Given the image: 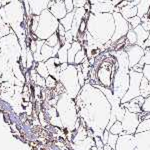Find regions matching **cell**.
Segmentation results:
<instances>
[{
  "label": "cell",
  "instance_id": "cell-1",
  "mask_svg": "<svg viewBox=\"0 0 150 150\" xmlns=\"http://www.w3.org/2000/svg\"><path fill=\"white\" fill-rule=\"evenodd\" d=\"M114 16V20H115V32L113 36L111 37L110 41L108 43H106L104 48L106 49V47H108L110 44H113L114 41H117L118 39H120L121 37H123L124 35L127 34L128 30H129V24H128L127 20L122 16V14L120 12H115L113 13Z\"/></svg>",
  "mask_w": 150,
  "mask_h": 150
},
{
  "label": "cell",
  "instance_id": "cell-2",
  "mask_svg": "<svg viewBox=\"0 0 150 150\" xmlns=\"http://www.w3.org/2000/svg\"><path fill=\"white\" fill-rule=\"evenodd\" d=\"M124 50L127 53L128 60H129V67L133 68L136 64L139 63V61L144 56L145 52L144 49L141 46L137 44H129L125 46Z\"/></svg>",
  "mask_w": 150,
  "mask_h": 150
},
{
  "label": "cell",
  "instance_id": "cell-3",
  "mask_svg": "<svg viewBox=\"0 0 150 150\" xmlns=\"http://www.w3.org/2000/svg\"><path fill=\"white\" fill-rule=\"evenodd\" d=\"M130 76H131V85H130V96L127 98V100H129L130 97H134L140 94V89H139V84L140 81L142 79V74L137 73L135 71L130 72Z\"/></svg>",
  "mask_w": 150,
  "mask_h": 150
},
{
  "label": "cell",
  "instance_id": "cell-4",
  "mask_svg": "<svg viewBox=\"0 0 150 150\" xmlns=\"http://www.w3.org/2000/svg\"><path fill=\"white\" fill-rule=\"evenodd\" d=\"M113 10H115V6L111 2H103V3L92 4L90 9V11L94 14H98L101 13V12H107V11L112 12Z\"/></svg>",
  "mask_w": 150,
  "mask_h": 150
},
{
  "label": "cell",
  "instance_id": "cell-5",
  "mask_svg": "<svg viewBox=\"0 0 150 150\" xmlns=\"http://www.w3.org/2000/svg\"><path fill=\"white\" fill-rule=\"evenodd\" d=\"M119 12L122 14V16L125 19H129L133 17V16L137 15V5H135L133 2H129V4L122 8L119 9Z\"/></svg>",
  "mask_w": 150,
  "mask_h": 150
},
{
  "label": "cell",
  "instance_id": "cell-6",
  "mask_svg": "<svg viewBox=\"0 0 150 150\" xmlns=\"http://www.w3.org/2000/svg\"><path fill=\"white\" fill-rule=\"evenodd\" d=\"M134 31L136 32V35H137V42H136V44L142 47V46H143V44H144V42L146 41L147 38H148L150 31L145 30V29L142 27L141 24L137 26L136 28H134Z\"/></svg>",
  "mask_w": 150,
  "mask_h": 150
},
{
  "label": "cell",
  "instance_id": "cell-7",
  "mask_svg": "<svg viewBox=\"0 0 150 150\" xmlns=\"http://www.w3.org/2000/svg\"><path fill=\"white\" fill-rule=\"evenodd\" d=\"M150 10V0H141L137 4V15L139 17H143L146 14H148Z\"/></svg>",
  "mask_w": 150,
  "mask_h": 150
},
{
  "label": "cell",
  "instance_id": "cell-8",
  "mask_svg": "<svg viewBox=\"0 0 150 150\" xmlns=\"http://www.w3.org/2000/svg\"><path fill=\"white\" fill-rule=\"evenodd\" d=\"M81 44L79 41H73L71 43V47L68 50V63H74L75 55L77 54V52L81 49Z\"/></svg>",
  "mask_w": 150,
  "mask_h": 150
},
{
  "label": "cell",
  "instance_id": "cell-9",
  "mask_svg": "<svg viewBox=\"0 0 150 150\" xmlns=\"http://www.w3.org/2000/svg\"><path fill=\"white\" fill-rule=\"evenodd\" d=\"M74 14H75V10L72 12H68L66 15L64 16L62 19H60V22H61L62 25L64 26V28L67 30H71L72 27V22H73V18H74Z\"/></svg>",
  "mask_w": 150,
  "mask_h": 150
},
{
  "label": "cell",
  "instance_id": "cell-10",
  "mask_svg": "<svg viewBox=\"0 0 150 150\" xmlns=\"http://www.w3.org/2000/svg\"><path fill=\"white\" fill-rule=\"evenodd\" d=\"M140 93L144 97L150 94V82H148L146 77H142L140 82Z\"/></svg>",
  "mask_w": 150,
  "mask_h": 150
},
{
  "label": "cell",
  "instance_id": "cell-11",
  "mask_svg": "<svg viewBox=\"0 0 150 150\" xmlns=\"http://www.w3.org/2000/svg\"><path fill=\"white\" fill-rule=\"evenodd\" d=\"M126 38L129 44H136L137 35H136V32L134 31V28H132L131 25H129V30H128V32L126 34Z\"/></svg>",
  "mask_w": 150,
  "mask_h": 150
},
{
  "label": "cell",
  "instance_id": "cell-12",
  "mask_svg": "<svg viewBox=\"0 0 150 150\" xmlns=\"http://www.w3.org/2000/svg\"><path fill=\"white\" fill-rule=\"evenodd\" d=\"M37 72L39 73V75H41L42 77H48V69H47V66L45 63H43L42 61L41 62H38V66H37Z\"/></svg>",
  "mask_w": 150,
  "mask_h": 150
},
{
  "label": "cell",
  "instance_id": "cell-13",
  "mask_svg": "<svg viewBox=\"0 0 150 150\" xmlns=\"http://www.w3.org/2000/svg\"><path fill=\"white\" fill-rule=\"evenodd\" d=\"M144 52H145L144 56L142 57V59L139 61V63H138V64H136L138 67H142V65L145 64V63L150 64V47L145 48V49H144Z\"/></svg>",
  "mask_w": 150,
  "mask_h": 150
},
{
  "label": "cell",
  "instance_id": "cell-14",
  "mask_svg": "<svg viewBox=\"0 0 150 150\" xmlns=\"http://www.w3.org/2000/svg\"><path fill=\"white\" fill-rule=\"evenodd\" d=\"M85 57H86V50L84 49V48H81V49L77 52V54L75 55L74 63L75 64L81 63V62H83V60H84V58H85Z\"/></svg>",
  "mask_w": 150,
  "mask_h": 150
},
{
  "label": "cell",
  "instance_id": "cell-15",
  "mask_svg": "<svg viewBox=\"0 0 150 150\" xmlns=\"http://www.w3.org/2000/svg\"><path fill=\"white\" fill-rule=\"evenodd\" d=\"M59 42H60L59 37H58V35L56 34V33H55V34H52L50 37H48V39L46 41H45V43L51 47H54L55 45H57Z\"/></svg>",
  "mask_w": 150,
  "mask_h": 150
},
{
  "label": "cell",
  "instance_id": "cell-16",
  "mask_svg": "<svg viewBox=\"0 0 150 150\" xmlns=\"http://www.w3.org/2000/svg\"><path fill=\"white\" fill-rule=\"evenodd\" d=\"M127 21L130 23V25L132 26V28H136L137 26L141 24V17H139L138 15L133 16V17L127 19Z\"/></svg>",
  "mask_w": 150,
  "mask_h": 150
},
{
  "label": "cell",
  "instance_id": "cell-17",
  "mask_svg": "<svg viewBox=\"0 0 150 150\" xmlns=\"http://www.w3.org/2000/svg\"><path fill=\"white\" fill-rule=\"evenodd\" d=\"M141 25L145 30L150 31V18L147 17V14L141 18Z\"/></svg>",
  "mask_w": 150,
  "mask_h": 150
},
{
  "label": "cell",
  "instance_id": "cell-18",
  "mask_svg": "<svg viewBox=\"0 0 150 150\" xmlns=\"http://www.w3.org/2000/svg\"><path fill=\"white\" fill-rule=\"evenodd\" d=\"M64 4H65V7H66L67 12H72V11H74V10H73V8H74L73 0H65V1H64Z\"/></svg>",
  "mask_w": 150,
  "mask_h": 150
},
{
  "label": "cell",
  "instance_id": "cell-19",
  "mask_svg": "<svg viewBox=\"0 0 150 150\" xmlns=\"http://www.w3.org/2000/svg\"><path fill=\"white\" fill-rule=\"evenodd\" d=\"M86 0H73V4L74 7L76 8H80V7H84V5L86 4Z\"/></svg>",
  "mask_w": 150,
  "mask_h": 150
},
{
  "label": "cell",
  "instance_id": "cell-20",
  "mask_svg": "<svg viewBox=\"0 0 150 150\" xmlns=\"http://www.w3.org/2000/svg\"><path fill=\"white\" fill-rule=\"evenodd\" d=\"M65 38H66V42H68V43L73 42L74 36H73V34H72L71 30H67L66 31V33H65Z\"/></svg>",
  "mask_w": 150,
  "mask_h": 150
},
{
  "label": "cell",
  "instance_id": "cell-21",
  "mask_svg": "<svg viewBox=\"0 0 150 150\" xmlns=\"http://www.w3.org/2000/svg\"><path fill=\"white\" fill-rule=\"evenodd\" d=\"M46 85L48 87H54L55 86V79H53L51 76H48L46 79Z\"/></svg>",
  "mask_w": 150,
  "mask_h": 150
},
{
  "label": "cell",
  "instance_id": "cell-22",
  "mask_svg": "<svg viewBox=\"0 0 150 150\" xmlns=\"http://www.w3.org/2000/svg\"><path fill=\"white\" fill-rule=\"evenodd\" d=\"M58 33H59V36H65V33H66V29L64 28V26L62 24H59L58 25Z\"/></svg>",
  "mask_w": 150,
  "mask_h": 150
},
{
  "label": "cell",
  "instance_id": "cell-23",
  "mask_svg": "<svg viewBox=\"0 0 150 150\" xmlns=\"http://www.w3.org/2000/svg\"><path fill=\"white\" fill-rule=\"evenodd\" d=\"M143 110H145V111H150V97L147 98V100L144 102Z\"/></svg>",
  "mask_w": 150,
  "mask_h": 150
},
{
  "label": "cell",
  "instance_id": "cell-24",
  "mask_svg": "<svg viewBox=\"0 0 150 150\" xmlns=\"http://www.w3.org/2000/svg\"><path fill=\"white\" fill-rule=\"evenodd\" d=\"M85 27H86V21H83V20H82V22H81V24H80V26H79V33L85 32Z\"/></svg>",
  "mask_w": 150,
  "mask_h": 150
},
{
  "label": "cell",
  "instance_id": "cell-25",
  "mask_svg": "<svg viewBox=\"0 0 150 150\" xmlns=\"http://www.w3.org/2000/svg\"><path fill=\"white\" fill-rule=\"evenodd\" d=\"M90 3L96 4V3H103V2H111V0H89Z\"/></svg>",
  "mask_w": 150,
  "mask_h": 150
},
{
  "label": "cell",
  "instance_id": "cell-26",
  "mask_svg": "<svg viewBox=\"0 0 150 150\" xmlns=\"http://www.w3.org/2000/svg\"><path fill=\"white\" fill-rule=\"evenodd\" d=\"M147 47H150V32H149V36H148V38L146 39V41L144 42V44H143V46H142V48H147Z\"/></svg>",
  "mask_w": 150,
  "mask_h": 150
},
{
  "label": "cell",
  "instance_id": "cell-27",
  "mask_svg": "<svg viewBox=\"0 0 150 150\" xmlns=\"http://www.w3.org/2000/svg\"><path fill=\"white\" fill-rule=\"evenodd\" d=\"M90 4H91L90 2H86V4H85V5H84V8L87 9V10H90V9H91Z\"/></svg>",
  "mask_w": 150,
  "mask_h": 150
}]
</instances>
